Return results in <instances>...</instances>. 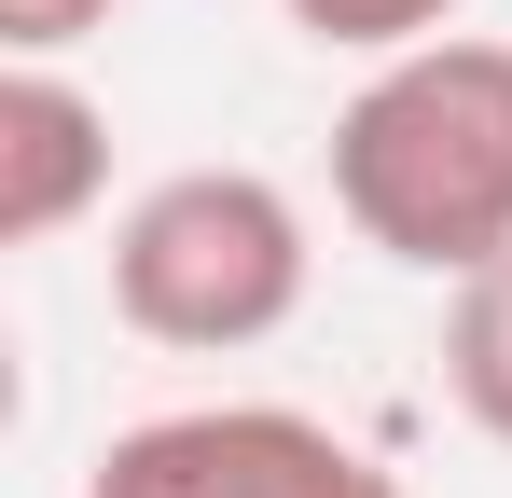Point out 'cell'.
<instances>
[{
	"label": "cell",
	"instance_id": "6da1fadb",
	"mask_svg": "<svg viewBox=\"0 0 512 498\" xmlns=\"http://www.w3.org/2000/svg\"><path fill=\"white\" fill-rule=\"evenodd\" d=\"M333 208L416 277H485L512 249V42L443 28L374 56V83L333 111Z\"/></svg>",
	"mask_w": 512,
	"mask_h": 498
},
{
	"label": "cell",
	"instance_id": "7a4b0ae2",
	"mask_svg": "<svg viewBox=\"0 0 512 498\" xmlns=\"http://www.w3.org/2000/svg\"><path fill=\"white\" fill-rule=\"evenodd\" d=\"M305 277H319L305 208L263 166H167L111 222V319L139 346H180V360H236L263 332H291Z\"/></svg>",
	"mask_w": 512,
	"mask_h": 498
},
{
	"label": "cell",
	"instance_id": "3957f363",
	"mask_svg": "<svg viewBox=\"0 0 512 498\" xmlns=\"http://www.w3.org/2000/svg\"><path fill=\"white\" fill-rule=\"evenodd\" d=\"M84 498H416L388 457H360L333 415L291 402H180L97 443Z\"/></svg>",
	"mask_w": 512,
	"mask_h": 498
},
{
	"label": "cell",
	"instance_id": "277c9868",
	"mask_svg": "<svg viewBox=\"0 0 512 498\" xmlns=\"http://www.w3.org/2000/svg\"><path fill=\"white\" fill-rule=\"evenodd\" d=\"M111 194V111L56 56H14L0 70V249H56Z\"/></svg>",
	"mask_w": 512,
	"mask_h": 498
},
{
	"label": "cell",
	"instance_id": "5b68a950",
	"mask_svg": "<svg viewBox=\"0 0 512 498\" xmlns=\"http://www.w3.org/2000/svg\"><path fill=\"white\" fill-rule=\"evenodd\" d=\"M443 388H457V415L512 457V249L485 277H457V305H443Z\"/></svg>",
	"mask_w": 512,
	"mask_h": 498
},
{
	"label": "cell",
	"instance_id": "8992f818",
	"mask_svg": "<svg viewBox=\"0 0 512 498\" xmlns=\"http://www.w3.org/2000/svg\"><path fill=\"white\" fill-rule=\"evenodd\" d=\"M305 42H333V56H416L457 28V0H277Z\"/></svg>",
	"mask_w": 512,
	"mask_h": 498
},
{
	"label": "cell",
	"instance_id": "52a82bcc",
	"mask_svg": "<svg viewBox=\"0 0 512 498\" xmlns=\"http://www.w3.org/2000/svg\"><path fill=\"white\" fill-rule=\"evenodd\" d=\"M111 28V0H0V56H70Z\"/></svg>",
	"mask_w": 512,
	"mask_h": 498
}]
</instances>
